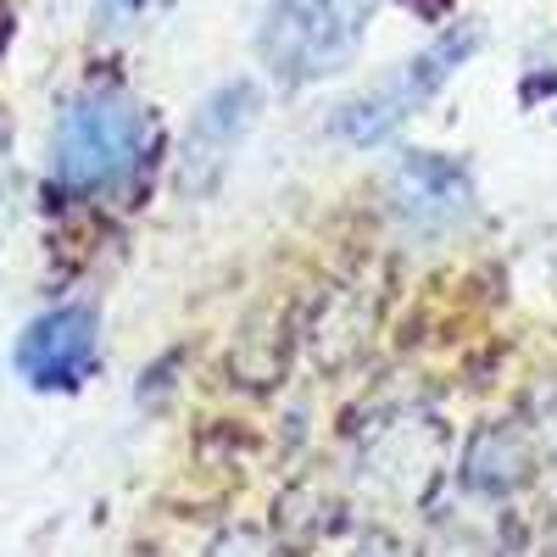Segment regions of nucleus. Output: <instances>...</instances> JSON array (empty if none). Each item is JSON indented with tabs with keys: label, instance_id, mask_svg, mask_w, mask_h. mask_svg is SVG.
<instances>
[{
	"label": "nucleus",
	"instance_id": "nucleus-1",
	"mask_svg": "<svg viewBox=\"0 0 557 557\" xmlns=\"http://www.w3.org/2000/svg\"><path fill=\"white\" fill-rule=\"evenodd\" d=\"M146 146H151L146 107L123 96V89H89L57 123L51 173L67 196H96V190L123 184L146 162Z\"/></svg>",
	"mask_w": 557,
	"mask_h": 557
},
{
	"label": "nucleus",
	"instance_id": "nucleus-2",
	"mask_svg": "<svg viewBox=\"0 0 557 557\" xmlns=\"http://www.w3.org/2000/svg\"><path fill=\"white\" fill-rule=\"evenodd\" d=\"M374 7L380 0H273L257 28V57L278 84H318L357 57Z\"/></svg>",
	"mask_w": 557,
	"mask_h": 557
},
{
	"label": "nucleus",
	"instance_id": "nucleus-3",
	"mask_svg": "<svg viewBox=\"0 0 557 557\" xmlns=\"http://www.w3.org/2000/svg\"><path fill=\"white\" fill-rule=\"evenodd\" d=\"M480 45V28H446L430 51H418L412 62H401L385 84H374L368 96H357V101H346L341 107V117H335V134H346L351 146H385V139L424 107L435 89L462 67V57H469Z\"/></svg>",
	"mask_w": 557,
	"mask_h": 557
},
{
	"label": "nucleus",
	"instance_id": "nucleus-4",
	"mask_svg": "<svg viewBox=\"0 0 557 557\" xmlns=\"http://www.w3.org/2000/svg\"><path fill=\"white\" fill-rule=\"evenodd\" d=\"M96 351H101V330L89 307H57L39 312L23 341H17V374L34 391H78L96 374Z\"/></svg>",
	"mask_w": 557,
	"mask_h": 557
},
{
	"label": "nucleus",
	"instance_id": "nucleus-5",
	"mask_svg": "<svg viewBox=\"0 0 557 557\" xmlns=\"http://www.w3.org/2000/svg\"><path fill=\"white\" fill-rule=\"evenodd\" d=\"M474 201V178L462 162L451 157H430V151H412L396 168V212L412 218L418 228H446L469 212Z\"/></svg>",
	"mask_w": 557,
	"mask_h": 557
},
{
	"label": "nucleus",
	"instance_id": "nucleus-6",
	"mask_svg": "<svg viewBox=\"0 0 557 557\" xmlns=\"http://www.w3.org/2000/svg\"><path fill=\"white\" fill-rule=\"evenodd\" d=\"M251 117H257V89L251 84H223L218 96L196 112L190 139H184V184H190V190H201V184L218 178V168L235 157Z\"/></svg>",
	"mask_w": 557,
	"mask_h": 557
},
{
	"label": "nucleus",
	"instance_id": "nucleus-7",
	"mask_svg": "<svg viewBox=\"0 0 557 557\" xmlns=\"http://www.w3.org/2000/svg\"><path fill=\"white\" fill-rule=\"evenodd\" d=\"M168 7L173 0H96V23H101V34H134Z\"/></svg>",
	"mask_w": 557,
	"mask_h": 557
}]
</instances>
